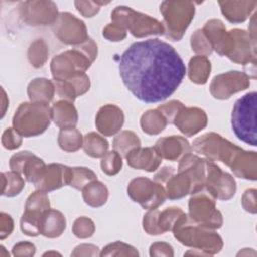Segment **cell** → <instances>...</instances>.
<instances>
[{"instance_id":"33","label":"cell","mask_w":257,"mask_h":257,"mask_svg":"<svg viewBox=\"0 0 257 257\" xmlns=\"http://www.w3.org/2000/svg\"><path fill=\"white\" fill-rule=\"evenodd\" d=\"M82 136L75 126L60 128L58 134V145L63 151L75 152L82 146Z\"/></svg>"},{"instance_id":"32","label":"cell","mask_w":257,"mask_h":257,"mask_svg":"<svg viewBox=\"0 0 257 257\" xmlns=\"http://www.w3.org/2000/svg\"><path fill=\"white\" fill-rule=\"evenodd\" d=\"M167 123L165 116L158 109L148 110L141 117V126L148 135L160 134L164 131Z\"/></svg>"},{"instance_id":"34","label":"cell","mask_w":257,"mask_h":257,"mask_svg":"<svg viewBox=\"0 0 257 257\" xmlns=\"http://www.w3.org/2000/svg\"><path fill=\"white\" fill-rule=\"evenodd\" d=\"M112 146L114 151L125 157L132 150L141 146V141L134 132L123 131L114 138Z\"/></svg>"},{"instance_id":"55","label":"cell","mask_w":257,"mask_h":257,"mask_svg":"<svg viewBox=\"0 0 257 257\" xmlns=\"http://www.w3.org/2000/svg\"><path fill=\"white\" fill-rule=\"evenodd\" d=\"M14 256H32L35 253V246L29 242H20L13 247Z\"/></svg>"},{"instance_id":"44","label":"cell","mask_w":257,"mask_h":257,"mask_svg":"<svg viewBox=\"0 0 257 257\" xmlns=\"http://www.w3.org/2000/svg\"><path fill=\"white\" fill-rule=\"evenodd\" d=\"M100 256H121V255H128V256H137L139 255L138 251L127 245V244H124L122 242H114V243H111L109 245H107L106 247L103 248L102 252L99 254Z\"/></svg>"},{"instance_id":"6","label":"cell","mask_w":257,"mask_h":257,"mask_svg":"<svg viewBox=\"0 0 257 257\" xmlns=\"http://www.w3.org/2000/svg\"><path fill=\"white\" fill-rule=\"evenodd\" d=\"M164 17V35L173 40H180L195 14V4L191 1H164L160 6Z\"/></svg>"},{"instance_id":"7","label":"cell","mask_w":257,"mask_h":257,"mask_svg":"<svg viewBox=\"0 0 257 257\" xmlns=\"http://www.w3.org/2000/svg\"><path fill=\"white\" fill-rule=\"evenodd\" d=\"M111 20L125 30L128 29L135 37L165 33V27L159 20L126 6L115 7L111 12Z\"/></svg>"},{"instance_id":"46","label":"cell","mask_w":257,"mask_h":257,"mask_svg":"<svg viewBox=\"0 0 257 257\" xmlns=\"http://www.w3.org/2000/svg\"><path fill=\"white\" fill-rule=\"evenodd\" d=\"M55 85V91L59 97L63 100L72 102L78 95L73 84L69 80H53Z\"/></svg>"},{"instance_id":"40","label":"cell","mask_w":257,"mask_h":257,"mask_svg":"<svg viewBox=\"0 0 257 257\" xmlns=\"http://www.w3.org/2000/svg\"><path fill=\"white\" fill-rule=\"evenodd\" d=\"M48 56V48L42 39L35 40L29 47L28 59L34 67H41Z\"/></svg>"},{"instance_id":"52","label":"cell","mask_w":257,"mask_h":257,"mask_svg":"<svg viewBox=\"0 0 257 257\" xmlns=\"http://www.w3.org/2000/svg\"><path fill=\"white\" fill-rule=\"evenodd\" d=\"M32 153L31 152H28V151H22V152H19L15 155H13L10 159V169L14 172H17L19 174H21V171H22V168H23V165L24 163L26 162V160L28 159V157L31 155Z\"/></svg>"},{"instance_id":"12","label":"cell","mask_w":257,"mask_h":257,"mask_svg":"<svg viewBox=\"0 0 257 257\" xmlns=\"http://www.w3.org/2000/svg\"><path fill=\"white\" fill-rule=\"evenodd\" d=\"M55 36L65 44H81L89 39L85 24L69 12H61L52 24Z\"/></svg>"},{"instance_id":"38","label":"cell","mask_w":257,"mask_h":257,"mask_svg":"<svg viewBox=\"0 0 257 257\" xmlns=\"http://www.w3.org/2000/svg\"><path fill=\"white\" fill-rule=\"evenodd\" d=\"M96 180V175L93 171L84 167H74L71 168V176L69 181V186L82 190L87 184Z\"/></svg>"},{"instance_id":"30","label":"cell","mask_w":257,"mask_h":257,"mask_svg":"<svg viewBox=\"0 0 257 257\" xmlns=\"http://www.w3.org/2000/svg\"><path fill=\"white\" fill-rule=\"evenodd\" d=\"M210 71L211 62L206 56H194L189 62V77L194 83H206L210 75Z\"/></svg>"},{"instance_id":"18","label":"cell","mask_w":257,"mask_h":257,"mask_svg":"<svg viewBox=\"0 0 257 257\" xmlns=\"http://www.w3.org/2000/svg\"><path fill=\"white\" fill-rule=\"evenodd\" d=\"M178 172L185 173L191 180L192 193L204 188L206 180V160L201 159L191 153L186 154L181 158Z\"/></svg>"},{"instance_id":"19","label":"cell","mask_w":257,"mask_h":257,"mask_svg":"<svg viewBox=\"0 0 257 257\" xmlns=\"http://www.w3.org/2000/svg\"><path fill=\"white\" fill-rule=\"evenodd\" d=\"M202 30L210 41L213 49L219 55L227 56L231 48L232 37L230 31L226 30L223 22L219 19H211L206 22Z\"/></svg>"},{"instance_id":"47","label":"cell","mask_w":257,"mask_h":257,"mask_svg":"<svg viewBox=\"0 0 257 257\" xmlns=\"http://www.w3.org/2000/svg\"><path fill=\"white\" fill-rule=\"evenodd\" d=\"M160 211L157 209L150 210L145 216L143 220V226L145 231L150 235H160L163 232L160 230L158 225V217Z\"/></svg>"},{"instance_id":"13","label":"cell","mask_w":257,"mask_h":257,"mask_svg":"<svg viewBox=\"0 0 257 257\" xmlns=\"http://www.w3.org/2000/svg\"><path fill=\"white\" fill-rule=\"evenodd\" d=\"M249 86L250 78L246 72L234 70L215 76L210 85V92L217 99H227Z\"/></svg>"},{"instance_id":"2","label":"cell","mask_w":257,"mask_h":257,"mask_svg":"<svg viewBox=\"0 0 257 257\" xmlns=\"http://www.w3.org/2000/svg\"><path fill=\"white\" fill-rule=\"evenodd\" d=\"M97 55V46L92 39L62 52L51 61V73L55 80H65L85 73Z\"/></svg>"},{"instance_id":"15","label":"cell","mask_w":257,"mask_h":257,"mask_svg":"<svg viewBox=\"0 0 257 257\" xmlns=\"http://www.w3.org/2000/svg\"><path fill=\"white\" fill-rule=\"evenodd\" d=\"M232 44L227 57L233 62L246 65L256 62V41L243 29L230 30Z\"/></svg>"},{"instance_id":"10","label":"cell","mask_w":257,"mask_h":257,"mask_svg":"<svg viewBox=\"0 0 257 257\" xmlns=\"http://www.w3.org/2000/svg\"><path fill=\"white\" fill-rule=\"evenodd\" d=\"M127 194L134 202L147 210L157 209L167 198L163 185L145 177L132 180L127 187Z\"/></svg>"},{"instance_id":"53","label":"cell","mask_w":257,"mask_h":257,"mask_svg":"<svg viewBox=\"0 0 257 257\" xmlns=\"http://www.w3.org/2000/svg\"><path fill=\"white\" fill-rule=\"evenodd\" d=\"M242 206L247 212L251 214L256 213L257 207H256V190L255 189H249L245 191L242 197Z\"/></svg>"},{"instance_id":"26","label":"cell","mask_w":257,"mask_h":257,"mask_svg":"<svg viewBox=\"0 0 257 257\" xmlns=\"http://www.w3.org/2000/svg\"><path fill=\"white\" fill-rule=\"evenodd\" d=\"M66 227V221L62 213L49 209L43 213L41 219L40 233L47 238L59 237Z\"/></svg>"},{"instance_id":"22","label":"cell","mask_w":257,"mask_h":257,"mask_svg":"<svg viewBox=\"0 0 257 257\" xmlns=\"http://www.w3.org/2000/svg\"><path fill=\"white\" fill-rule=\"evenodd\" d=\"M125 159L132 168L145 170L147 172L156 171L162 163V157L154 147L136 148L125 156Z\"/></svg>"},{"instance_id":"23","label":"cell","mask_w":257,"mask_h":257,"mask_svg":"<svg viewBox=\"0 0 257 257\" xmlns=\"http://www.w3.org/2000/svg\"><path fill=\"white\" fill-rule=\"evenodd\" d=\"M230 169L239 178L255 181L257 178L256 152L242 150L236 157Z\"/></svg>"},{"instance_id":"50","label":"cell","mask_w":257,"mask_h":257,"mask_svg":"<svg viewBox=\"0 0 257 257\" xmlns=\"http://www.w3.org/2000/svg\"><path fill=\"white\" fill-rule=\"evenodd\" d=\"M102 34L106 39L110 41H121L126 36V30L121 26L111 22L103 28Z\"/></svg>"},{"instance_id":"29","label":"cell","mask_w":257,"mask_h":257,"mask_svg":"<svg viewBox=\"0 0 257 257\" xmlns=\"http://www.w3.org/2000/svg\"><path fill=\"white\" fill-rule=\"evenodd\" d=\"M84 202L91 207H100L108 198V190L101 182L95 180L82 189Z\"/></svg>"},{"instance_id":"17","label":"cell","mask_w":257,"mask_h":257,"mask_svg":"<svg viewBox=\"0 0 257 257\" xmlns=\"http://www.w3.org/2000/svg\"><path fill=\"white\" fill-rule=\"evenodd\" d=\"M71 176V168L61 164H50L46 166L42 176L34 185L37 190L50 192L68 185Z\"/></svg>"},{"instance_id":"45","label":"cell","mask_w":257,"mask_h":257,"mask_svg":"<svg viewBox=\"0 0 257 257\" xmlns=\"http://www.w3.org/2000/svg\"><path fill=\"white\" fill-rule=\"evenodd\" d=\"M94 224L89 218L79 217L75 220L73 224L72 232L76 237L83 239L92 236V234L94 233Z\"/></svg>"},{"instance_id":"42","label":"cell","mask_w":257,"mask_h":257,"mask_svg":"<svg viewBox=\"0 0 257 257\" xmlns=\"http://www.w3.org/2000/svg\"><path fill=\"white\" fill-rule=\"evenodd\" d=\"M191 46H192V49L194 50V52H196L202 56H206V57H207V55L211 54L213 51V47H212L210 41L208 40L207 36L201 29L196 30L192 34Z\"/></svg>"},{"instance_id":"4","label":"cell","mask_w":257,"mask_h":257,"mask_svg":"<svg viewBox=\"0 0 257 257\" xmlns=\"http://www.w3.org/2000/svg\"><path fill=\"white\" fill-rule=\"evenodd\" d=\"M51 108L44 102H23L13 116V126L23 137L42 134L50 123Z\"/></svg>"},{"instance_id":"1","label":"cell","mask_w":257,"mask_h":257,"mask_svg":"<svg viewBox=\"0 0 257 257\" xmlns=\"http://www.w3.org/2000/svg\"><path fill=\"white\" fill-rule=\"evenodd\" d=\"M118 69L126 88L147 103L167 99L186 74V66L179 53L158 38L132 44L121 54Z\"/></svg>"},{"instance_id":"20","label":"cell","mask_w":257,"mask_h":257,"mask_svg":"<svg viewBox=\"0 0 257 257\" xmlns=\"http://www.w3.org/2000/svg\"><path fill=\"white\" fill-rule=\"evenodd\" d=\"M123 121L122 110L114 104H106L100 107L95 117V125L104 136L115 135L121 128Z\"/></svg>"},{"instance_id":"9","label":"cell","mask_w":257,"mask_h":257,"mask_svg":"<svg viewBox=\"0 0 257 257\" xmlns=\"http://www.w3.org/2000/svg\"><path fill=\"white\" fill-rule=\"evenodd\" d=\"M189 216L195 222L210 229H219L223 224L222 214L216 209V199L205 189L192 194L189 200Z\"/></svg>"},{"instance_id":"31","label":"cell","mask_w":257,"mask_h":257,"mask_svg":"<svg viewBox=\"0 0 257 257\" xmlns=\"http://www.w3.org/2000/svg\"><path fill=\"white\" fill-rule=\"evenodd\" d=\"M82 147L86 155L92 158L103 157L108 150V142L96 133H88L83 137Z\"/></svg>"},{"instance_id":"5","label":"cell","mask_w":257,"mask_h":257,"mask_svg":"<svg viewBox=\"0 0 257 257\" xmlns=\"http://www.w3.org/2000/svg\"><path fill=\"white\" fill-rule=\"evenodd\" d=\"M256 104L257 93H246L234 104L231 123L236 137L253 147L256 146Z\"/></svg>"},{"instance_id":"3","label":"cell","mask_w":257,"mask_h":257,"mask_svg":"<svg viewBox=\"0 0 257 257\" xmlns=\"http://www.w3.org/2000/svg\"><path fill=\"white\" fill-rule=\"evenodd\" d=\"M172 231L180 243L196 248L205 255L216 254L223 247L222 238L213 229L195 222L187 214L178 220Z\"/></svg>"},{"instance_id":"14","label":"cell","mask_w":257,"mask_h":257,"mask_svg":"<svg viewBox=\"0 0 257 257\" xmlns=\"http://www.w3.org/2000/svg\"><path fill=\"white\" fill-rule=\"evenodd\" d=\"M19 8L23 21L33 26L53 24L58 17L57 6L51 1H26Z\"/></svg>"},{"instance_id":"41","label":"cell","mask_w":257,"mask_h":257,"mask_svg":"<svg viewBox=\"0 0 257 257\" xmlns=\"http://www.w3.org/2000/svg\"><path fill=\"white\" fill-rule=\"evenodd\" d=\"M101 170L108 176L116 175L122 167L121 156L116 151L107 152L100 162Z\"/></svg>"},{"instance_id":"58","label":"cell","mask_w":257,"mask_h":257,"mask_svg":"<svg viewBox=\"0 0 257 257\" xmlns=\"http://www.w3.org/2000/svg\"><path fill=\"white\" fill-rule=\"evenodd\" d=\"M175 174L174 168L173 167H164L162 170H160L156 175H155V182L161 184V185H165V183L168 181V179Z\"/></svg>"},{"instance_id":"27","label":"cell","mask_w":257,"mask_h":257,"mask_svg":"<svg viewBox=\"0 0 257 257\" xmlns=\"http://www.w3.org/2000/svg\"><path fill=\"white\" fill-rule=\"evenodd\" d=\"M55 92L54 82L46 78L33 79L27 88V93L32 102L48 103L52 100Z\"/></svg>"},{"instance_id":"57","label":"cell","mask_w":257,"mask_h":257,"mask_svg":"<svg viewBox=\"0 0 257 257\" xmlns=\"http://www.w3.org/2000/svg\"><path fill=\"white\" fill-rule=\"evenodd\" d=\"M1 239L8 236L13 229V221L11 217L5 213H1Z\"/></svg>"},{"instance_id":"11","label":"cell","mask_w":257,"mask_h":257,"mask_svg":"<svg viewBox=\"0 0 257 257\" xmlns=\"http://www.w3.org/2000/svg\"><path fill=\"white\" fill-rule=\"evenodd\" d=\"M204 188L217 200H229L236 193L234 178L223 172L212 161L206 160V180Z\"/></svg>"},{"instance_id":"16","label":"cell","mask_w":257,"mask_h":257,"mask_svg":"<svg viewBox=\"0 0 257 257\" xmlns=\"http://www.w3.org/2000/svg\"><path fill=\"white\" fill-rule=\"evenodd\" d=\"M207 114L198 107H183L173 123L187 137H191L202 131L207 125Z\"/></svg>"},{"instance_id":"56","label":"cell","mask_w":257,"mask_h":257,"mask_svg":"<svg viewBox=\"0 0 257 257\" xmlns=\"http://www.w3.org/2000/svg\"><path fill=\"white\" fill-rule=\"evenodd\" d=\"M97 247L94 245H88V244H82L79 245L75 248V250L71 253V256H93V255H97Z\"/></svg>"},{"instance_id":"25","label":"cell","mask_w":257,"mask_h":257,"mask_svg":"<svg viewBox=\"0 0 257 257\" xmlns=\"http://www.w3.org/2000/svg\"><path fill=\"white\" fill-rule=\"evenodd\" d=\"M51 118L60 128L73 127L77 123V111L72 102L60 100L51 107Z\"/></svg>"},{"instance_id":"28","label":"cell","mask_w":257,"mask_h":257,"mask_svg":"<svg viewBox=\"0 0 257 257\" xmlns=\"http://www.w3.org/2000/svg\"><path fill=\"white\" fill-rule=\"evenodd\" d=\"M167 198L180 199L192 193V183L185 173L178 172V175H172L165 183Z\"/></svg>"},{"instance_id":"35","label":"cell","mask_w":257,"mask_h":257,"mask_svg":"<svg viewBox=\"0 0 257 257\" xmlns=\"http://www.w3.org/2000/svg\"><path fill=\"white\" fill-rule=\"evenodd\" d=\"M44 212L25 210L20 220V227L22 232L28 236H37L40 233L41 219Z\"/></svg>"},{"instance_id":"24","label":"cell","mask_w":257,"mask_h":257,"mask_svg":"<svg viewBox=\"0 0 257 257\" xmlns=\"http://www.w3.org/2000/svg\"><path fill=\"white\" fill-rule=\"evenodd\" d=\"M222 13L233 23L245 21L254 11L256 1H219Z\"/></svg>"},{"instance_id":"39","label":"cell","mask_w":257,"mask_h":257,"mask_svg":"<svg viewBox=\"0 0 257 257\" xmlns=\"http://www.w3.org/2000/svg\"><path fill=\"white\" fill-rule=\"evenodd\" d=\"M185 213L177 207L167 208L164 211L159 213L158 217V225L160 230L165 233L167 231H172L175 227L178 220L184 215Z\"/></svg>"},{"instance_id":"36","label":"cell","mask_w":257,"mask_h":257,"mask_svg":"<svg viewBox=\"0 0 257 257\" xmlns=\"http://www.w3.org/2000/svg\"><path fill=\"white\" fill-rule=\"evenodd\" d=\"M45 168L46 165L44 164V162L40 158L36 157L34 154H31L24 163L21 174L24 175L25 179L28 182L35 185L42 176Z\"/></svg>"},{"instance_id":"48","label":"cell","mask_w":257,"mask_h":257,"mask_svg":"<svg viewBox=\"0 0 257 257\" xmlns=\"http://www.w3.org/2000/svg\"><path fill=\"white\" fill-rule=\"evenodd\" d=\"M183 107H185L184 104L179 100H171L165 104L160 105L158 110L165 116L168 123H173L175 117Z\"/></svg>"},{"instance_id":"51","label":"cell","mask_w":257,"mask_h":257,"mask_svg":"<svg viewBox=\"0 0 257 257\" xmlns=\"http://www.w3.org/2000/svg\"><path fill=\"white\" fill-rule=\"evenodd\" d=\"M107 4L105 2H94V1H75L74 5L76 9L85 17H92L95 15L100 8V5Z\"/></svg>"},{"instance_id":"8","label":"cell","mask_w":257,"mask_h":257,"mask_svg":"<svg viewBox=\"0 0 257 257\" xmlns=\"http://www.w3.org/2000/svg\"><path fill=\"white\" fill-rule=\"evenodd\" d=\"M195 152L205 156L209 161H221L231 167L238 154L243 150L216 133H208L193 142Z\"/></svg>"},{"instance_id":"21","label":"cell","mask_w":257,"mask_h":257,"mask_svg":"<svg viewBox=\"0 0 257 257\" xmlns=\"http://www.w3.org/2000/svg\"><path fill=\"white\" fill-rule=\"evenodd\" d=\"M155 150L162 157L169 161H177L186 154L191 153L189 142L180 136L165 137L157 141L154 146Z\"/></svg>"},{"instance_id":"43","label":"cell","mask_w":257,"mask_h":257,"mask_svg":"<svg viewBox=\"0 0 257 257\" xmlns=\"http://www.w3.org/2000/svg\"><path fill=\"white\" fill-rule=\"evenodd\" d=\"M49 199L46 195V192L37 190L28 197L25 204V210L45 212L49 210Z\"/></svg>"},{"instance_id":"54","label":"cell","mask_w":257,"mask_h":257,"mask_svg":"<svg viewBox=\"0 0 257 257\" xmlns=\"http://www.w3.org/2000/svg\"><path fill=\"white\" fill-rule=\"evenodd\" d=\"M151 256H173V248L167 243H154L150 247Z\"/></svg>"},{"instance_id":"49","label":"cell","mask_w":257,"mask_h":257,"mask_svg":"<svg viewBox=\"0 0 257 257\" xmlns=\"http://www.w3.org/2000/svg\"><path fill=\"white\" fill-rule=\"evenodd\" d=\"M22 143V138L21 135L15 131V128L8 127L2 136V144L3 147L8 149V150H14L20 147Z\"/></svg>"},{"instance_id":"37","label":"cell","mask_w":257,"mask_h":257,"mask_svg":"<svg viewBox=\"0 0 257 257\" xmlns=\"http://www.w3.org/2000/svg\"><path fill=\"white\" fill-rule=\"evenodd\" d=\"M2 195L7 197H13L18 195L24 188V180L19 173L11 171L2 173Z\"/></svg>"}]
</instances>
